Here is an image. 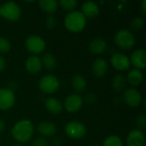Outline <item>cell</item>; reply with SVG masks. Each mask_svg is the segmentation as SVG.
Returning <instances> with one entry per match:
<instances>
[{
	"instance_id": "obj_1",
	"label": "cell",
	"mask_w": 146,
	"mask_h": 146,
	"mask_svg": "<svg viewBox=\"0 0 146 146\" xmlns=\"http://www.w3.org/2000/svg\"><path fill=\"white\" fill-rule=\"evenodd\" d=\"M34 127L29 120H21L12 128V137L18 143L28 142L33 135Z\"/></svg>"
},
{
	"instance_id": "obj_2",
	"label": "cell",
	"mask_w": 146,
	"mask_h": 146,
	"mask_svg": "<svg viewBox=\"0 0 146 146\" xmlns=\"http://www.w3.org/2000/svg\"><path fill=\"white\" fill-rule=\"evenodd\" d=\"M64 25L68 31L71 33H80L84 30L86 25V19L81 11L74 10L66 15Z\"/></svg>"
},
{
	"instance_id": "obj_3",
	"label": "cell",
	"mask_w": 146,
	"mask_h": 146,
	"mask_svg": "<svg viewBox=\"0 0 146 146\" xmlns=\"http://www.w3.org/2000/svg\"><path fill=\"white\" fill-rule=\"evenodd\" d=\"M0 15L9 21H17L21 16V9L15 2H7L0 7Z\"/></svg>"
},
{
	"instance_id": "obj_4",
	"label": "cell",
	"mask_w": 146,
	"mask_h": 146,
	"mask_svg": "<svg viewBox=\"0 0 146 146\" xmlns=\"http://www.w3.org/2000/svg\"><path fill=\"white\" fill-rule=\"evenodd\" d=\"M115 42L119 48L125 50H130L135 44V37L131 31L122 29L115 34Z\"/></svg>"
},
{
	"instance_id": "obj_5",
	"label": "cell",
	"mask_w": 146,
	"mask_h": 146,
	"mask_svg": "<svg viewBox=\"0 0 146 146\" xmlns=\"http://www.w3.org/2000/svg\"><path fill=\"white\" fill-rule=\"evenodd\" d=\"M59 86H60V82L58 79L52 74L44 75L38 81L39 90L46 94L55 93L59 89Z\"/></svg>"
},
{
	"instance_id": "obj_6",
	"label": "cell",
	"mask_w": 146,
	"mask_h": 146,
	"mask_svg": "<svg viewBox=\"0 0 146 146\" xmlns=\"http://www.w3.org/2000/svg\"><path fill=\"white\" fill-rule=\"evenodd\" d=\"M25 45L27 50L33 55H38L43 53L46 46L44 40L41 37L37 35L29 36L25 41Z\"/></svg>"
},
{
	"instance_id": "obj_7",
	"label": "cell",
	"mask_w": 146,
	"mask_h": 146,
	"mask_svg": "<svg viewBox=\"0 0 146 146\" xmlns=\"http://www.w3.org/2000/svg\"><path fill=\"white\" fill-rule=\"evenodd\" d=\"M65 133L71 139H80L86 134V127L80 121H70L65 127Z\"/></svg>"
},
{
	"instance_id": "obj_8",
	"label": "cell",
	"mask_w": 146,
	"mask_h": 146,
	"mask_svg": "<svg viewBox=\"0 0 146 146\" xmlns=\"http://www.w3.org/2000/svg\"><path fill=\"white\" fill-rule=\"evenodd\" d=\"M15 102V96L13 91L9 88H0V110H9Z\"/></svg>"
},
{
	"instance_id": "obj_9",
	"label": "cell",
	"mask_w": 146,
	"mask_h": 146,
	"mask_svg": "<svg viewBox=\"0 0 146 146\" xmlns=\"http://www.w3.org/2000/svg\"><path fill=\"white\" fill-rule=\"evenodd\" d=\"M84 104V99L78 94L69 95L64 102V107L69 113H75L80 110Z\"/></svg>"
},
{
	"instance_id": "obj_10",
	"label": "cell",
	"mask_w": 146,
	"mask_h": 146,
	"mask_svg": "<svg viewBox=\"0 0 146 146\" xmlns=\"http://www.w3.org/2000/svg\"><path fill=\"white\" fill-rule=\"evenodd\" d=\"M110 62H111V64L114 67V68H115L116 70H119V71L127 70L131 66L130 59L126 55H124L122 53L114 54L110 59Z\"/></svg>"
},
{
	"instance_id": "obj_11",
	"label": "cell",
	"mask_w": 146,
	"mask_h": 146,
	"mask_svg": "<svg viewBox=\"0 0 146 146\" xmlns=\"http://www.w3.org/2000/svg\"><path fill=\"white\" fill-rule=\"evenodd\" d=\"M141 94L134 88H128L125 91L123 94L124 102L130 107L136 108L141 104Z\"/></svg>"
},
{
	"instance_id": "obj_12",
	"label": "cell",
	"mask_w": 146,
	"mask_h": 146,
	"mask_svg": "<svg viewBox=\"0 0 146 146\" xmlns=\"http://www.w3.org/2000/svg\"><path fill=\"white\" fill-rule=\"evenodd\" d=\"M130 62L137 69H144L146 67V51L145 49H138L133 52Z\"/></svg>"
},
{
	"instance_id": "obj_13",
	"label": "cell",
	"mask_w": 146,
	"mask_h": 146,
	"mask_svg": "<svg viewBox=\"0 0 146 146\" xmlns=\"http://www.w3.org/2000/svg\"><path fill=\"white\" fill-rule=\"evenodd\" d=\"M145 134L139 129L132 130L127 137V146H145Z\"/></svg>"
},
{
	"instance_id": "obj_14",
	"label": "cell",
	"mask_w": 146,
	"mask_h": 146,
	"mask_svg": "<svg viewBox=\"0 0 146 146\" xmlns=\"http://www.w3.org/2000/svg\"><path fill=\"white\" fill-rule=\"evenodd\" d=\"M81 13L83 14V15L88 19H93L95 17H97L99 14V8L98 5L92 1H87L83 3L82 6H81Z\"/></svg>"
},
{
	"instance_id": "obj_15",
	"label": "cell",
	"mask_w": 146,
	"mask_h": 146,
	"mask_svg": "<svg viewBox=\"0 0 146 146\" xmlns=\"http://www.w3.org/2000/svg\"><path fill=\"white\" fill-rule=\"evenodd\" d=\"M108 68H109V66H108L107 61L102 57L97 58L92 65V73L96 77L104 76L108 71Z\"/></svg>"
},
{
	"instance_id": "obj_16",
	"label": "cell",
	"mask_w": 146,
	"mask_h": 146,
	"mask_svg": "<svg viewBox=\"0 0 146 146\" xmlns=\"http://www.w3.org/2000/svg\"><path fill=\"white\" fill-rule=\"evenodd\" d=\"M89 51L93 55H101L107 49V43L102 38H97L92 40L88 46Z\"/></svg>"
},
{
	"instance_id": "obj_17",
	"label": "cell",
	"mask_w": 146,
	"mask_h": 146,
	"mask_svg": "<svg viewBox=\"0 0 146 146\" xmlns=\"http://www.w3.org/2000/svg\"><path fill=\"white\" fill-rule=\"evenodd\" d=\"M26 69L30 74H37L42 68V62L41 59L37 56H29L25 63Z\"/></svg>"
},
{
	"instance_id": "obj_18",
	"label": "cell",
	"mask_w": 146,
	"mask_h": 146,
	"mask_svg": "<svg viewBox=\"0 0 146 146\" xmlns=\"http://www.w3.org/2000/svg\"><path fill=\"white\" fill-rule=\"evenodd\" d=\"M44 107L49 113L53 115H57L61 113L63 109L61 101L55 98H48L44 101Z\"/></svg>"
},
{
	"instance_id": "obj_19",
	"label": "cell",
	"mask_w": 146,
	"mask_h": 146,
	"mask_svg": "<svg viewBox=\"0 0 146 146\" xmlns=\"http://www.w3.org/2000/svg\"><path fill=\"white\" fill-rule=\"evenodd\" d=\"M37 130L38 133L41 134L43 137H50L56 133V126L52 122L48 121H44L38 123Z\"/></svg>"
},
{
	"instance_id": "obj_20",
	"label": "cell",
	"mask_w": 146,
	"mask_h": 146,
	"mask_svg": "<svg viewBox=\"0 0 146 146\" xmlns=\"http://www.w3.org/2000/svg\"><path fill=\"white\" fill-rule=\"evenodd\" d=\"M143 79H144L143 73L141 72V70L137 69V68L132 69L128 73L127 78V82L131 86H139L142 83Z\"/></svg>"
},
{
	"instance_id": "obj_21",
	"label": "cell",
	"mask_w": 146,
	"mask_h": 146,
	"mask_svg": "<svg viewBox=\"0 0 146 146\" xmlns=\"http://www.w3.org/2000/svg\"><path fill=\"white\" fill-rule=\"evenodd\" d=\"M73 88L78 92H84L86 88V80L80 74H75L73 76L71 80Z\"/></svg>"
},
{
	"instance_id": "obj_22",
	"label": "cell",
	"mask_w": 146,
	"mask_h": 146,
	"mask_svg": "<svg viewBox=\"0 0 146 146\" xmlns=\"http://www.w3.org/2000/svg\"><path fill=\"white\" fill-rule=\"evenodd\" d=\"M38 6L42 10L49 14H53L58 8V3L56 0H40Z\"/></svg>"
},
{
	"instance_id": "obj_23",
	"label": "cell",
	"mask_w": 146,
	"mask_h": 146,
	"mask_svg": "<svg viewBox=\"0 0 146 146\" xmlns=\"http://www.w3.org/2000/svg\"><path fill=\"white\" fill-rule=\"evenodd\" d=\"M41 62L42 65H44L45 68L48 70H54L57 65V61L56 57L54 56V55L50 53H46L45 55H44Z\"/></svg>"
},
{
	"instance_id": "obj_24",
	"label": "cell",
	"mask_w": 146,
	"mask_h": 146,
	"mask_svg": "<svg viewBox=\"0 0 146 146\" xmlns=\"http://www.w3.org/2000/svg\"><path fill=\"white\" fill-rule=\"evenodd\" d=\"M127 86L126 78L122 74H115L112 79V86L116 92H121Z\"/></svg>"
},
{
	"instance_id": "obj_25",
	"label": "cell",
	"mask_w": 146,
	"mask_h": 146,
	"mask_svg": "<svg viewBox=\"0 0 146 146\" xmlns=\"http://www.w3.org/2000/svg\"><path fill=\"white\" fill-rule=\"evenodd\" d=\"M103 146H123V143L120 137L116 135H111L104 140Z\"/></svg>"
},
{
	"instance_id": "obj_26",
	"label": "cell",
	"mask_w": 146,
	"mask_h": 146,
	"mask_svg": "<svg viewBox=\"0 0 146 146\" xmlns=\"http://www.w3.org/2000/svg\"><path fill=\"white\" fill-rule=\"evenodd\" d=\"M59 4L61 5L62 9L66 11H72L76 8L78 2L76 0H61L59 2Z\"/></svg>"
},
{
	"instance_id": "obj_27",
	"label": "cell",
	"mask_w": 146,
	"mask_h": 146,
	"mask_svg": "<svg viewBox=\"0 0 146 146\" xmlns=\"http://www.w3.org/2000/svg\"><path fill=\"white\" fill-rule=\"evenodd\" d=\"M131 28L134 31L141 30L145 26V19L142 17H135L131 21Z\"/></svg>"
},
{
	"instance_id": "obj_28",
	"label": "cell",
	"mask_w": 146,
	"mask_h": 146,
	"mask_svg": "<svg viewBox=\"0 0 146 146\" xmlns=\"http://www.w3.org/2000/svg\"><path fill=\"white\" fill-rule=\"evenodd\" d=\"M11 44L9 41L3 37H0V53H7L9 51Z\"/></svg>"
},
{
	"instance_id": "obj_29",
	"label": "cell",
	"mask_w": 146,
	"mask_h": 146,
	"mask_svg": "<svg viewBox=\"0 0 146 146\" xmlns=\"http://www.w3.org/2000/svg\"><path fill=\"white\" fill-rule=\"evenodd\" d=\"M137 126L139 127V130H144L146 127V115L145 114H142L138 116L137 121H136Z\"/></svg>"
},
{
	"instance_id": "obj_30",
	"label": "cell",
	"mask_w": 146,
	"mask_h": 146,
	"mask_svg": "<svg viewBox=\"0 0 146 146\" xmlns=\"http://www.w3.org/2000/svg\"><path fill=\"white\" fill-rule=\"evenodd\" d=\"M56 18L52 15H50L46 18V21H45V27H46V28L47 29H53L56 27Z\"/></svg>"
},
{
	"instance_id": "obj_31",
	"label": "cell",
	"mask_w": 146,
	"mask_h": 146,
	"mask_svg": "<svg viewBox=\"0 0 146 146\" xmlns=\"http://www.w3.org/2000/svg\"><path fill=\"white\" fill-rule=\"evenodd\" d=\"M33 146H49V143L44 138L39 137V138H36L33 140Z\"/></svg>"
},
{
	"instance_id": "obj_32",
	"label": "cell",
	"mask_w": 146,
	"mask_h": 146,
	"mask_svg": "<svg viewBox=\"0 0 146 146\" xmlns=\"http://www.w3.org/2000/svg\"><path fill=\"white\" fill-rule=\"evenodd\" d=\"M96 100H97V98H96V96H95L93 93H89V94H87L86 97V98H85V101H86L87 104H94V103L96 102Z\"/></svg>"
},
{
	"instance_id": "obj_33",
	"label": "cell",
	"mask_w": 146,
	"mask_h": 146,
	"mask_svg": "<svg viewBox=\"0 0 146 146\" xmlns=\"http://www.w3.org/2000/svg\"><path fill=\"white\" fill-rule=\"evenodd\" d=\"M6 67V61L5 59L0 55V71H3Z\"/></svg>"
},
{
	"instance_id": "obj_34",
	"label": "cell",
	"mask_w": 146,
	"mask_h": 146,
	"mask_svg": "<svg viewBox=\"0 0 146 146\" xmlns=\"http://www.w3.org/2000/svg\"><path fill=\"white\" fill-rule=\"evenodd\" d=\"M141 10H142V13L143 15H146V0H144L142 3H141Z\"/></svg>"
},
{
	"instance_id": "obj_35",
	"label": "cell",
	"mask_w": 146,
	"mask_h": 146,
	"mask_svg": "<svg viewBox=\"0 0 146 146\" xmlns=\"http://www.w3.org/2000/svg\"><path fill=\"white\" fill-rule=\"evenodd\" d=\"M4 128H5V124H4V122H3L2 120H0V133H2V132L4 130Z\"/></svg>"
},
{
	"instance_id": "obj_36",
	"label": "cell",
	"mask_w": 146,
	"mask_h": 146,
	"mask_svg": "<svg viewBox=\"0 0 146 146\" xmlns=\"http://www.w3.org/2000/svg\"><path fill=\"white\" fill-rule=\"evenodd\" d=\"M13 146H21V145H13Z\"/></svg>"
},
{
	"instance_id": "obj_37",
	"label": "cell",
	"mask_w": 146,
	"mask_h": 146,
	"mask_svg": "<svg viewBox=\"0 0 146 146\" xmlns=\"http://www.w3.org/2000/svg\"><path fill=\"white\" fill-rule=\"evenodd\" d=\"M0 7H1V5H0Z\"/></svg>"
}]
</instances>
